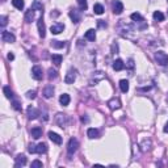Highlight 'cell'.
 Returning <instances> with one entry per match:
<instances>
[{
    "instance_id": "cell-28",
    "label": "cell",
    "mask_w": 168,
    "mask_h": 168,
    "mask_svg": "<svg viewBox=\"0 0 168 168\" xmlns=\"http://www.w3.org/2000/svg\"><path fill=\"white\" fill-rule=\"evenodd\" d=\"M3 92H4V95H5L7 99H12L13 97V92H12V89H11L9 87H7L5 85V87L3 88Z\"/></svg>"
},
{
    "instance_id": "cell-9",
    "label": "cell",
    "mask_w": 168,
    "mask_h": 168,
    "mask_svg": "<svg viewBox=\"0 0 168 168\" xmlns=\"http://www.w3.org/2000/svg\"><path fill=\"white\" fill-rule=\"evenodd\" d=\"M40 116V110L34 106H29L28 108V118L29 120H36Z\"/></svg>"
},
{
    "instance_id": "cell-18",
    "label": "cell",
    "mask_w": 168,
    "mask_h": 168,
    "mask_svg": "<svg viewBox=\"0 0 168 168\" xmlns=\"http://www.w3.org/2000/svg\"><path fill=\"white\" fill-rule=\"evenodd\" d=\"M62 60H63V56L60 55V54H53V55H51V62L55 66H60Z\"/></svg>"
},
{
    "instance_id": "cell-24",
    "label": "cell",
    "mask_w": 168,
    "mask_h": 168,
    "mask_svg": "<svg viewBox=\"0 0 168 168\" xmlns=\"http://www.w3.org/2000/svg\"><path fill=\"white\" fill-rule=\"evenodd\" d=\"M120 88H121V91L122 92H124V93H126V92H128L129 91V81L128 80H121L120 81Z\"/></svg>"
},
{
    "instance_id": "cell-12",
    "label": "cell",
    "mask_w": 168,
    "mask_h": 168,
    "mask_svg": "<svg viewBox=\"0 0 168 168\" xmlns=\"http://www.w3.org/2000/svg\"><path fill=\"white\" fill-rule=\"evenodd\" d=\"M69 15H70V17H71L72 22H75V24H76V22H79V21H80V19H81L79 11H76V9H71Z\"/></svg>"
},
{
    "instance_id": "cell-31",
    "label": "cell",
    "mask_w": 168,
    "mask_h": 168,
    "mask_svg": "<svg viewBox=\"0 0 168 168\" xmlns=\"http://www.w3.org/2000/svg\"><path fill=\"white\" fill-rule=\"evenodd\" d=\"M154 19H155L156 21H163V20H164V15H163L160 11H155V12H154Z\"/></svg>"
},
{
    "instance_id": "cell-26",
    "label": "cell",
    "mask_w": 168,
    "mask_h": 168,
    "mask_svg": "<svg viewBox=\"0 0 168 168\" xmlns=\"http://www.w3.org/2000/svg\"><path fill=\"white\" fill-rule=\"evenodd\" d=\"M93 12L96 13V15H103L104 13V7L101 5V4H95L93 5Z\"/></svg>"
},
{
    "instance_id": "cell-38",
    "label": "cell",
    "mask_w": 168,
    "mask_h": 168,
    "mask_svg": "<svg viewBox=\"0 0 168 168\" xmlns=\"http://www.w3.org/2000/svg\"><path fill=\"white\" fill-rule=\"evenodd\" d=\"M7 20H8V19H7V16H1V17H0V21H1V22H0V25H1V26H5L7 22H8Z\"/></svg>"
},
{
    "instance_id": "cell-3",
    "label": "cell",
    "mask_w": 168,
    "mask_h": 168,
    "mask_svg": "<svg viewBox=\"0 0 168 168\" xmlns=\"http://www.w3.org/2000/svg\"><path fill=\"white\" fill-rule=\"evenodd\" d=\"M32 76H33L36 80H42L44 72H42V69H41L40 66H34V67L32 69Z\"/></svg>"
},
{
    "instance_id": "cell-15",
    "label": "cell",
    "mask_w": 168,
    "mask_h": 168,
    "mask_svg": "<svg viewBox=\"0 0 168 168\" xmlns=\"http://www.w3.org/2000/svg\"><path fill=\"white\" fill-rule=\"evenodd\" d=\"M32 8H33L34 11L44 12V4H42V0H34L33 4H32Z\"/></svg>"
},
{
    "instance_id": "cell-17",
    "label": "cell",
    "mask_w": 168,
    "mask_h": 168,
    "mask_svg": "<svg viewBox=\"0 0 168 168\" xmlns=\"http://www.w3.org/2000/svg\"><path fill=\"white\" fill-rule=\"evenodd\" d=\"M30 134H32V137L34 138V139H38V138L42 137V129L41 128H33L30 130Z\"/></svg>"
},
{
    "instance_id": "cell-33",
    "label": "cell",
    "mask_w": 168,
    "mask_h": 168,
    "mask_svg": "<svg viewBox=\"0 0 168 168\" xmlns=\"http://www.w3.org/2000/svg\"><path fill=\"white\" fill-rule=\"evenodd\" d=\"M49 79L51 80V79H55L56 76H58V72L55 71V70H53V69H49Z\"/></svg>"
},
{
    "instance_id": "cell-35",
    "label": "cell",
    "mask_w": 168,
    "mask_h": 168,
    "mask_svg": "<svg viewBox=\"0 0 168 168\" xmlns=\"http://www.w3.org/2000/svg\"><path fill=\"white\" fill-rule=\"evenodd\" d=\"M28 151L30 154H34V153H37V146H34V144H29V147H28Z\"/></svg>"
},
{
    "instance_id": "cell-32",
    "label": "cell",
    "mask_w": 168,
    "mask_h": 168,
    "mask_svg": "<svg viewBox=\"0 0 168 168\" xmlns=\"http://www.w3.org/2000/svg\"><path fill=\"white\" fill-rule=\"evenodd\" d=\"M78 1V4H79V7H80V9L81 11H85L87 9V0H76Z\"/></svg>"
},
{
    "instance_id": "cell-34",
    "label": "cell",
    "mask_w": 168,
    "mask_h": 168,
    "mask_svg": "<svg viewBox=\"0 0 168 168\" xmlns=\"http://www.w3.org/2000/svg\"><path fill=\"white\" fill-rule=\"evenodd\" d=\"M42 167H44V164H42V162H40V160L32 162V168H42Z\"/></svg>"
},
{
    "instance_id": "cell-4",
    "label": "cell",
    "mask_w": 168,
    "mask_h": 168,
    "mask_svg": "<svg viewBox=\"0 0 168 168\" xmlns=\"http://www.w3.org/2000/svg\"><path fill=\"white\" fill-rule=\"evenodd\" d=\"M112 8H113V12H114L116 15H121L122 11H124V4H122L120 0H113Z\"/></svg>"
},
{
    "instance_id": "cell-40",
    "label": "cell",
    "mask_w": 168,
    "mask_h": 168,
    "mask_svg": "<svg viewBox=\"0 0 168 168\" xmlns=\"http://www.w3.org/2000/svg\"><path fill=\"white\" fill-rule=\"evenodd\" d=\"M117 50H118L117 45H114V44H113V45H112V53H117Z\"/></svg>"
},
{
    "instance_id": "cell-5",
    "label": "cell",
    "mask_w": 168,
    "mask_h": 168,
    "mask_svg": "<svg viewBox=\"0 0 168 168\" xmlns=\"http://www.w3.org/2000/svg\"><path fill=\"white\" fill-rule=\"evenodd\" d=\"M76 79V70L71 69L67 74H66V78H65V83L66 84H72Z\"/></svg>"
},
{
    "instance_id": "cell-13",
    "label": "cell",
    "mask_w": 168,
    "mask_h": 168,
    "mask_svg": "<svg viewBox=\"0 0 168 168\" xmlns=\"http://www.w3.org/2000/svg\"><path fill=\"white\" fill-rule=\"evenodd\" d=\"M49 138L51 140H53L55 144H60L62 143V137L60 135H58L56 133H53V131H49Z\"/></svg>"
},
{
    "instance_id": "cell-1",
    "label": "cell",
    "mask_w": 168,
    "mask_h": 168,
    "mask_svg": "<svg viewBox=\"0 0 168 168\" xmlns=\"http://www.w3.org/2000/svg\"><path fill=\"white\" fill-rule=\"evenodd\" d=\"M155 59L160 66H167L168 65V55L164 53V51H156Z\"/></svg>"
},
{
    "instance_id": "cell-8",
    "label": "cell",
    "mask_w": 168,
    "mask_h": 168,
    "mask_svg": "<svg viewBox=\"0 0 168 168\" xmlns=\"http://www.w3.org/2000/svg\"><path fill=\"white\" fill-rule=\"evenodd\" d=\"M50 30H51V33H53V34H59V33H62V32L65 30V25L60 24V22H56V24L51 25Z\"/></svg>"
},
{
    "instance_id": "cell-41",
    "label": "cell",
    "mask_w": 168,
    "mask_h": 168,
    "mask_svg": "<svg viewBox=\"0 0 168 168\" xmlns=\"http://www.w3.org/2000/svg\"><path fill=\"white\" fill-rule=\"evenodd\" d=\"M8 59H9V60H13V59H15V55H13L12 53H9V54H8Z\"/></svg>"
},
{
    "instance_id": "cell-16",
    "label": "cell",
    "mask_w": 168,
    "mask_h": 168,
    "mask_svg": "<svg viewBox=\"0 0 168 168\" xmlns=\"http://www.w3.org/2000/svg\"><path fill=\"white\" fill-rule=\"evenodd\" d=\"M53 95H54L53 85H47V87H45V89H44V97L45 99H50V97H53Z\"/></svg>"
},
{
    "instance_id": "cell-43",
    "label": "cell",
    "mask_w": 168,
    "mask_h": 168,
    "mask_svg": "<svg viewBox=\"0 0 168 168\" xmlns=\"http://www.w3.org/2000/svg\"><path fill=\"white\" fill-rule=\"evenodd\" d=\"M81 121H83V122H87V121H88V118H87V117H84V116H83V117H81Z\"/></svg>"
},
{
    "instance_id": "cell-14",
    "label": "cell",
    "mask_w": 168,
    "mask_h": 168,
    "mask_svg": "<svg viewBox=\"0 0 168 168\" xmlns=\"http://www.w3.org/2000/svg\"><path fill=\"white\" fill-rule=\"evenodd\" d=\"M25 22H32L33 20H34V9L33 8H30V9H28L26 12H25Z\"/></svg>"
},
{
    "instance_id": "cell-44",
    "label": "cell",
    "mask_w": 168,
    "mask_h": 168,
    "mask_svg": "<svg viewBox=\"0 0 168 168\" xmlns=\"http://www.w3.org/2000/svg\"><path fill=\"white\" fill-rule=\"evenodd\" d=\"M167 103H168V96H167Z\"/></svg>"
},
{
    "instance_id": "cell-46",
    "label": "cell",
    "mask_w": 168,
    "mask_h": 168,
    "mask_svg": "<svg viewBox=\"0 0 168 168\" xmlns=\"http://www.w3.org/2000/svg\"><path fill=\"white\" fill-rule=\"evenodd\" d=\"M167 1H168V0H167Z\"/></svg>"
},
{
    "instance_id": "cell-23",
    "label": "cell",
    "mask_w": 168,
    "mask_h": 168,
    "mask_svg": "<svg viewBox=\"0 0 168 168\" xmlns=\"http://www.w3.org/2000/svg\"><path fill=\"white\" fill-rule=\"evenodd\" d=\"M87 134H88V137H89L91 139H93V138H97V137H99V130H97V129L91 128V129H88Z\"/></svg>"
},
{
    "instance_id": "cell-36",
    "label": "cell",
    "mask_w": 168,
    "mask_h": 168,
    "mask_svg": "<svg viewBox=\"0 0 168 168\" xmlns=\"http://www.w3.org/2000/svg\"><path fill=\"white\" fill-rule=\"evenodd\" d=\"M36 93H37V92H36V91H29L28 93H26V97H28V99H36Z\"/></svg>"
},
{
    "instance_id": "cell-2",
    "label": "cell",
    "mask_w": 168,
    "mask_h": 168,
    "mask_svg": "<svg viewBox=\"0 0 168 168\" xmlns=\"http://www.w3.org/2000/svg\"><path fill=\"white\" fill-rule=\"evenodd\" d=\"M79 147V142L76 138H71V139L69 140V144H67V151H69V154H74L76 150H78Z\"/></svg>"
},
{
    "instance_id": "cell-10",
    "label": "cell",
    "mask_w": 168,
    "mask_h": 168,
    "mask_svg": "<svg viewBox=\"0 0 168 168\" xmlns=\"http://www.w3.org/2000/svg\"><path fill=\"white\" fill-rule=\"evenodd\" d=\"M26 164V158H25V155H22V154H20V155L16 156L15 159V167L19 168V167H22V165Z\"/></svg>"
},
{
    "instance_id": "cell-29",
    "label": "cell",
    "mask_w": 168,
    "mask_h": 168,
    "mask_svg": "<svg viewBox=\"0 0 168 168\" xmlns=\"http://www.w3.org/2000/svg\"><path fill=\"white\" fill-rule=\"evenodd\" d=\"M130 17H131V20H133V21H137V22H142V21H143V17H142L139 13H137V12L131 13Z\"/></svg>"
},
{
    "instance_id": "cell-22",
    "label": "cell",
    "mask_w": 168,
    "mask_h": 168,
    "mask_svg": "<svg viewBox=\"0 0 168 168\" xmlns=\"http://www.w3.org/2000/svg\"><path fill=\"white\" fill-rule=\"evenodd\" d=\"M108 105H109V108L110 109H118L120 106H121V103H120L117 99H113V100H110V101L108 103Z\"/></svg>"
},
{
    "instance_id": "cell-27",
    "label": "cell",
    "mask_w": 168,
    "mask_h": 168,
    "mask_svg": "<svg viewBox=\"0 0 168 168\" xmlns=\"http://www.w3.org/2000/svg\"><path fill=\"white\" fill-rule=\"evenodd\" d=\"M12 4L15 8H17L20 11L24 8V0H12Z\"/></svg>"
},
{
    "instance_id": "cell-11",
    "label": "cell",
    "mask_w": 168,
    "mask_h": 168,
    "mask_svg": "<svg viewBox=\"0 0 168 168\" xmlns=\"http://www.w3.org/2000/svg\"><path fill=\"white\" fill-rule=\"evenodd\" d=\"M55 121L56 124L59 125L60 128H65L66 124H67V117H66V114H62V113H58L55 117Z\"/></svg>"
},
{
    "instance_id": "cell-21",
    "label": "cell",
    "mask_w": 168,
    "mask_h": 168,
    "mask_svg": "<svg viewBox=\"0 0 168 168\" xmlns=\"http://www.w3.org/2000/svg\"><path fill=\"white\" fill-rule=\"evenodd\" d=\"M59 101H60V104H62L63 106H67L70 104V96L67 93H63V95H60V97H59Z\"/></svg>"
},
{
    "instance_id": "cell-19",
    "label": "cell",
    "mask_w": 168,
    "mask_h": 168,
    "mask_svg": "<svg viewBox=\"0 0 168 168\" xmlns=\"http://www.w3.org/2000/svg\"><path fill=\"white\" fill-rule=\"evenodd\" d=\"M124 67H125V65L121 59H117L113 62V70L114 71H121V70H124Z\"/></svg>"
},
{
    "instance_id": "cell-7",
    "label": "cell",
    "mask_w": 168,
    "mask_h": 168,
    "mask_svg": "<svg viewBox=\"0 0 168 168\" xmlns=\"http://www.w3.org/2000/svg\"><path fill=\"white\" fill-rule=\"evenodd\" d=\"M1 40L4 41V42H8V44H12V42H15L16 41V37L13 33H11V32H5L4 30L3 33H1Z\"/></svg>"
},
{
    "instance_id": "cell-25",
    "label": "cell",
    "mask_w": 168,
    "mask_h": 168,
    "mask_svg": "<svg viewBox=\"0 0 168 168\" xmlns=\"http://www.w3.org/2000/svg\"><path fill=\"white\" fill-rule=\"evenodd\" d=\"M47 151V146H46V143H38L37 144V153L38 154H45Z\"/></svg>"
},
{
    "instance_id": "cell-42",
    "label": "cell",
    "mask_w": 168,
    "mask_h": 168,
    "mask_svg": "<svg viewBox=\"0 0 168 168\" xmlns=\"http://www.w3.org/2000/svg\"><path fill=\"white\" fill-rule=\"evenodd\" d=\"M164 131H165V133H168V122L165 124V126H164Z\"/></svg>"
},
{
    "instance_id": "cell-45",
    "label": "cell",
    "mask_w": 168,
    "mask_h": 168,
    "mask_svg": "<svg viewBox=\"0 0 168 168\" xmlns=\"http://www.w3.org/2000/svg\"><path fill=\"white\" fill-rule=\"evenodd\" d=\"M3 1H4V0H3Z\"/></svg>"
},
{
    "instance_id": "cell-6",
    "label": "cell",
    "mask_w": 168,
    "mask_h": 168,
    "mask_svg": "<svg viewBox=\"0 0 168 168\" xmlns=\"http://www.w3.org/2000/svg\"><path fill=\"white\" fill-rule=\"evenodd\" d=\"M37 26H38V33H40V37L41 38H45V36H46V26H45V22H44V19H42V17H41V19H38Z\"/></svg>"
},
{
    "instance_id": "cell-30",
    "label": "cell",
    "mask_w": 168,
    "mask_h": 168,
    "mask_svg": "<svg viewBox=\"0 0 168 168\" xmlns=\"http://www.w3.org/2000/svg\"><path fill=\"white\" fill-rule=\"evenodd\" d=\"M65 42H62V41H51V46L55 47V49H62V47H65Z\"/></svg>"
},
{
    "instance_id": "cell-37",
    "label": "cell",
    "mask_w": 168,
    "mask_h": 168,
    "mask_svg": "<svg viewBox=\"0 0 168 168\" xmlns=\"http://www.w3.org/2000/svg\"><path fill=\"white\" fill-rule=\"evenodd\" d=\"M97 25H99V28H106V26H108V24H106L104 20H99V21H97Z\"/></svg>"
},
{
    "instance_id": "cell-39",
    "label": "cell",
    "mask_w": 168,
    "mask_h": 168,
    "mask_svg": "<svg viewBox=\"0 0 168 168\" xmlns=\"http://www.w3.org/2000/svg\"><path fill=\"white\" fill-rule=\"evenodd\" d=\"M12 105H13V108L16 109V110H21V106H20V104H19V101H12Z\"/></svg>"
},
{
    "instance_id": "cell-20",
    "label": "cell",
    "mask_w": 168,
    "mask_h": 168,
    "mask_svg": "<svg viewBox=\"0 0 168 168\" xmlns=\"http://www.w3.org/2000/svg\"><path fill=\"white\" fill-rule=\"evenodd\" d=\"M85 40H88V41H95L96 40V32L93 30V29H89V30H87L85 32Z\"/></svg>"
}]
</instances>
